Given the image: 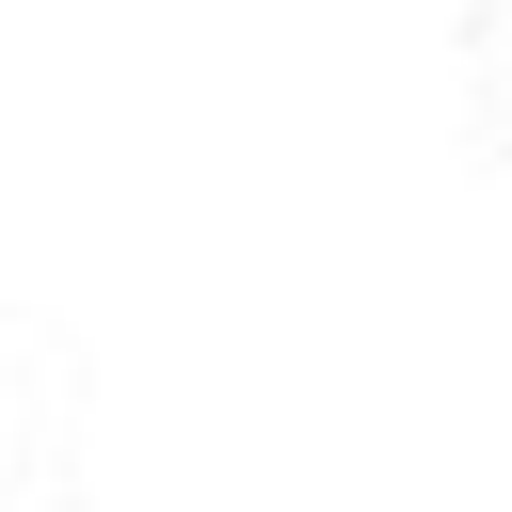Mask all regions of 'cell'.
<instances>
[]
</instances>
